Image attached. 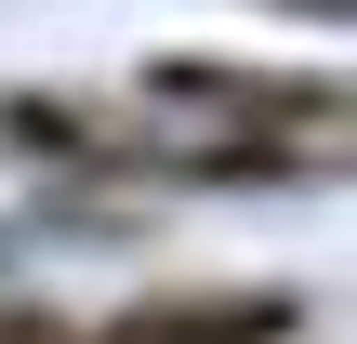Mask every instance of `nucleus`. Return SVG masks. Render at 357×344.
Masks as SVG:
<instances>
[{
	"mask_svg": "<svg viewBox=\"0 0 357 344\" xmlns=\"http://www.w3.org/2000/svg\"><path fill=\"white\" fill-rule=\"evenodd\" d=\"M159 106H199L225 133H305V146H344V93L331 80H265V66H225V53H172L146 80Z\"/></svg>",
	"mask_w": 357,
	"mask_h": 344,
	"instance_id": "nucleus-1",
	"label": "nucleus"
},
{
	"mask_svg": "<svg viewBox=\"0 0 357 344\" xmlns=\"http://www.w3.org/2000/svg\"><path fill=\"white\" fill-rule=\"evenodd\" d=\"M0 146L13 159H66V172H146V146L106 106H79V93H13L0 106Z\"/></svg>",
	"mask_w": 357,
	"mask_h": 344,
	"instance_id": "nucleus-2",
	"label": "nucleus"
},
{
	"mask_svg": "<svg viewBox=\"0 0 357 344\" xmlns=\"http://www.w3.org/2000/svg\"><path fill=\"white\" fill-rule=\"evenodd\" d=\"M0 344H79V318H53V305H0Z\"/></svg>",
	"mask_w": 357,
	"mask_h": 344,
	"instance_id": "nucleus-3",
	"label": "nucleus"
},
{
	"mask_svg": "<svg viewBox=\"0 0 357 344\" xmlns=\"http://www.w3.org/2000/svg\"><path fill=\"white\" fill-rule=\"evenodd\" d=\"M318 13H331V0H318Z\"/></svg>",
	"mask_w": 357,
	"mask_h": 344,
	"instance_id": "nucleus-4",
	"label": "nucleus"
}]
</instances>
